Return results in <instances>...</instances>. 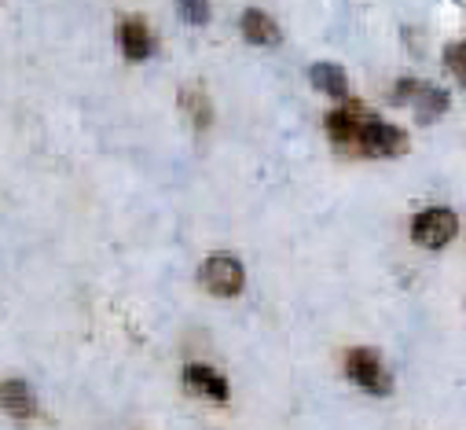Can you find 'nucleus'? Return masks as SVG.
Returning a JSON list of instances; mask_svg holds the SVG:
<instances>
[{"instance_id": "nucleus-1", "label": "nucleus", "mask_w": 466, "mask_h": 430, "mask_svg": "<svg viewBox=\"0 0 466 430\" xmlns=\"http://www.w3.org/2000/svg\"><path fill=\"white\" fill-rule=\"evenodd\" d=\"M323 129H327L330 144L353 151V155H364V159H400V155H408V133L393 122L375 118L360 103H349V107H341V111H330Z\"/></svg>"}, {"instance_id": "nucleus-2", "label": "nucleus", "mask_w": 466, "mask_h": 430, "mask_svg": "<svg viewBox=\"0 0 466 430\" xmlns=\"http://www.w3.org/2000/svg\"><path fill=\"white\" fill-rule=\"evenodd\" d=\"M393 107H411V115L419 126H433L448 115L451 107V96L448 88H441L437 81H419V77H400L393 96H390Z\"/></svg>"}, {"instance_id": "nucleus-3", "label": "nucleus", "mask_w": 466, "mask_h": 430, "mask_svg": "<svg viewBox=\"0 0 466 430\" xmlns=\"http://www.w3.org/2000/svg\"><path fill=\"white\" fill-rule=\"evenodd\" d=\"M345 375L349 383H357L360 390L375 394V397H390L393 394V375L382 364V353L375 346H357L345 353Z\"/></svg>"}, {"instance_id": "nucleus-4", "label": "nucleus", "mask_w": 466, "mask_h": 430, "mask_svg": "<svg viewBox=\"0 0 466 430\" xmlns=\"http://www.w3.org/2000/svg\"><path fill=\"white\" fill-rule=\"evenodd\" d=\"M459 236V218L448 206H430L411 218V240L426 251H444Z\"/></svg>"}, {"instance_id": "nucleus-5", "label": "nucleus", "mask_w": 466, "mask_h": 430, "mask_svg": "<svg viewBox=\"0 0 466 430\" xmlns=\"http://www.w3.org/2000/svg\"><path fill=\"white\" fill-rule=\"evenodd\" d=\"M198 283L217 298H236L247 283V269H243L239 258H231V254H209L198 265Z\"/></svg>"}, {"instance_id": "nucleus-6", "label": "nucleus", "mask_w": 466, "mask_h": 430, "mask_svg": "<svg viewBox=\"0 0 466 430\" xmlns=\"http://www.w3.org/2000/svg\"><path fill=\"white\" fill-rule=\"evenodd\" d=\"M118 48H122V56H126L129 63L151 59L155 37H151L147 23H144V19H122V23H118Z\"/></svg>"}, {"instance_id": "nucleus-7", "label": "nucleus", "mask_w": 466, "mask_h": 430, "mask_svg": "<svg viewBox=\"0 0 466 430\" xmlns=\"http://www.w3.org/2000/svg\"><path fill=\"white\" fill-rule=\"evenodd\" d=\"M239 30H243V41H250V45H258V48H272V45H279V41H283L279 23H276L268 12H261V8L243 12Z\"/></svg>"}, {"instance_id": "nucleus-8", "label": "nucleus", "mask_w": 466, "mask_h": 430, "mask_svg": "<svg viewBox=\"0 0 466 430\" xmlns=\"http://www.w3.org/2000/svg\"><path fill=\"white\" fill-rule=\"evenodd\" d=\"M0 408L15 419H34L37 415V394L23 379H5L0 383Z\"/></svg>"}, {"instance_id": "nucleus-9", "label": "nucleus", "mask_w": 466, "mask_h": 430, "mask_svg": "<svg viewBox=\"0 0 466 430\" xmlns=\"http://www.w3.org/2000/svg\"><path fill=\"white\" fill-rule=\"evenodd\" d=\"M184 386L198 397H209V401H228V379L220 372H213L209 364H187L184 368Z\"/></svg>"}, {"instance_id": "nucleus-10", "label": "nucleus", "mask_w": 466, "mask_h": 430, "mask_svg": "<svg viewBox=\"0 0 466 430\" xmlns=\"http://www.w3.org/2000/svg\"><path fill=\"white\" fill-rule=\"evenodd\" d=\"M309 85L330 99H345L349 96V74L338 63H312L309 67Z\"/></svg>"}, {"instance_id": "nucleus-11", "label": "nucleus", "mask_w": 466, "mask_h": 430, "mask_svg": "<svg viewBox=\"0 0 466 430\" xmlns=\"http://www.w3.org/2000/svg\"><path fill=\"white\" fill-rule=\"evenodd\" d=\"M180 107H184V115L195 122V129H209L213 126V103H209V96L202 88H195V85L180 88Z\"/></svg>"}, {"instance_id": "nucleus-12", "label": "nucleus", "mask_w": 466, "mask_h": 430, "mask_svg": "<svg viewBox=\"0 0 466 430\" xmlns=\"http://www.w3.org/2000/svg\"><path fill=\"white\" fill-rule=\"evenodd\" d=\"M177 12H180L184 23L206 26L209 23V0H177Z\"/></svg>"}, {"instance_id": "nucleus-13", "label": "nucleus", "mask_w": 466, "mask_h": 430, "mask_svg": "<svg viewBox=\"0 0 466 430\" xmlns=\"http://www.w3.org/2000/svg\"><path fill=\"white\" fill-rule=\"evenodd\" d=\"M444 67H448V70L459 77V85L466 88V37L444 48Z\"/></svg>"}]
</instances>
